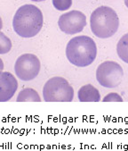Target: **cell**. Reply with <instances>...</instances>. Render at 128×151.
<instances>
[{"label": "cell", "mask_w": 128, "mask_h": 151, "mask_svg": "<svg viewBox=\"0 0 128 151\" xmlns=\"http://www.w3.org/2000/svg\"><path fill=\"white\" fill-rule=\"evenodd\" d=\"M44 18L39 8L34 5H24L15 13L13 20L14 32L22 38L36 36L43 27Z\"/></svg>", "instance_id": "obj_1"}, {"label": "cell", "mask_w": 128, "mask_h": 151, "mask_svg": "<svg viewBox=\"0 0 128 151\" xmlns=\"http://www.w3.org/2000/svg\"><path fill=\"white\" fill-rule=\"evenodd\" d=\"M97 55V47L88 36H78L71 39L66 47L69 61L78 67H85L92 64Z\"/></svg>", "instance_id": "obj_2"}, {"label": "cell", "mask_w": 128, "mask_h": 151, "mask_svg": "<svg viewBox=\"0 0 128 151\" xmlns=\"http://www.w3.org/2000/svg\"><path fill=\"white\" fill-rule=\"evenodd\" d=\"M92 33L98 38L107 39L113 36L119 26L117 13L109 6H101L95 9L90 17Z\"/></svg>", "instance_id": "obj_3"}, {"label": "cell", "mask_w": 128, "mask_h": 151, "mask_svg": "<svg viewBox=\"0 0 128 151\" xmlns=\"http://www.w3.org/2000/svg\"><path fill=\"white\" fill-rule=\"evenodd\" d=\"M43 97L46 102H71L74 89L64 78L53 77L45 84Z\"/></svg>", "instance_id": "obj_4"}, {"label": "cell", "mask_w": 128, "mask_h": 151, "mask_svg": "<svg viewBox=\"0 0 128 151\" xmlns=\"http://www.w3.org/2000/svg\"><path fill=\"white\" fill-rule=\"evenodd\" d=\"M124 72L119 64L114 61H106L100 65L96 71V79L101 86L113 88L117 87L123 79Z\"/></svg>", "instance_id": "obj_5"}, {"label": "cell", "mask_w": 128, "mask_h": 151, "mask_svg": "<svg viewBox=\"0 0 128 151\" xmlns=\"http://www.w3.org/2000/svg\"><path fill=\"white\" fill-rule=\"evenodd\" d=\"M41 68V64L38 56L32 54L21 55L16 60L14 65V72L19 79L28 81L35 79Z\"/></svg>", "instance_id": "obj_6"}, {"label": "cell", "mask_w": 128, "mask_h": 151, "mask_svg": "<svg viewBox=\"0 0 128 151\" xmlns=\"http://www.w3.org/2000/svg\"><path fill=\"white\" fill-rule=\"evenodd\" d=\"M58 25L64 33L73 35L81 32L84 29L86 25V17L82 12L73 10L61 14L59 18Z\"/></svg>", "instance_id": "obj_7"}, {"label": "cell", "mask_w": 128, "mask_h": 151, "mask_svg": "<svg viewBox=\"0 0 128 151\" xmlns=\"http://www.w3.org/2000/svg\"><path fill=\"white\" fill-rule=\"evenodd\" d=\"M18 88V82L14 76L7 72H0V102L10 100Z\"/></svg>", "instance_id": "obj_8"}, {"label": "cell", "mask_w": 128, "mask_h": 151, "mask_svg": "<svg viewBox=\"0 0 128 151\" xmlns=\"http://www.w3.org/2000/svg\"><path fill=\"white\" fill-rule=\"evenodd\" d=\"M78 97L80 102H99L101 100L99 90L91 84L81 87L78 90Z\"/></svg>", "instance_id": "obj_9"}, {"label": "cell", "mask_w": 128, "mask_h": 151, "mask_svg": "<svg viewBox=\"0 0 128 151\" xmlns=\"http://www.w3.org/2000/svg\"><path fill=\"white\" fill-rule=\"evenodd\" d=\"M17 102H40L41 99L38 93L33 88H25L19 93Z\"/></svg>", "instance_id": "obj_10"}, {"label": "cell", "mask_w": 128, "mask_h": 151, "mask_svg": "<svg viewBox=\"0 0 128 151\" xmlns=\"http://www.w3.org/2000/svg\"><path fill=\"white\" fill-rule=\"evenodd\" d=\"M117 52L121 60L128 64V33L124 34L118 41Z\"/></svg>", "instance_id": "obj_11"}, {"label": "cell", "mask_w": 128, "mask_h": 151, "mask_svg": "<svg viewBox=\"0 0 128 151\" xmlns=\"http://www.w3.org/2000/svg\"><path fill=\"white\" fill-rule=\"evenodd\" d=\"M12 48V41L3 32H0V55L8 53Z\"/></svg>", "instance_id": "obj_12"}, {"label": "cell", "mask_w": 128, "mask_h": 151, "mask_svg": "<svg viewBox=\"0 0 128 151\" xmlns=\"http://www.w3.org/2000/svg\"><path fill=\"white\" fill-rule=\"evenodd\" d=\"M53 5L59 11H65L71 6L72 0H53Z\"/></svg>", "instance_id": "obj_13"}, {"label": "cell", "mask_w": 128, "mask_h": 151, "mask_svg": "<svg viewBox=\"0 0 128 151\" xmlns=\"http://www.w3.org/2000/svg\"><path fill=\"white\" fill-rule=\"evenodd\" d=\"M103 102H122L123 99L117 93H110L108 96H106L103 100Z\"/></svg>", "instance_id": "obj_14"}, {"label": "cell", "mask_w": 128, "mask_h": 151, "mask_svg": "<svg viewBox=\"0 0 128 151\" xmlns=\"http://www.w3.org/2000/svg\"><path fill=\"white\" fill-rule=\"evenodd\" d=\"M3 69H4V63L2 61V59L0 58V72H2Z\"/></svg>", "instance_id": "obj_15"}, {"label": "cell", "mask_w": 128, "mask_h": 151, "mask_svg": "<svg viewBox=\"0 0 128 151\" xmlns=\"http://www.w3.org/2000/svg\"><path fill=\"white\" fill-rule=\"evenodd\" d=\"M3 27V22H2V19L1 17H0V32H1V29Z\"/></svg>", "instance_id": "obj_16"}, {"label": "cell", "mask_w": 128, "mask_h": 151, "mask_svg": "<svg viewBox=\"0 0 128 151\" xmlns=\"http://www.w3.org/2000/svg\"><path fill=\"white\" fill-rule=\"evenodd\" d=\"M31 1H34V2H41V1H45V0H31Z\"/></svg>", "instance_id": "obj_17"}, {"label": "cell", "mask_w": 128, "mask_h": 151, "mask_svg": "<svg viewBox=\"0 0 128 151\" xmlns=\"http://www.w3.org/2000/svg\"><path fill=\"white\" fill-rule=\"evenodd\" d=\"M124 4H125V6L128 7V0H124Z\"/></svg>", "instance_id": "obj_18"}]
</instances>
